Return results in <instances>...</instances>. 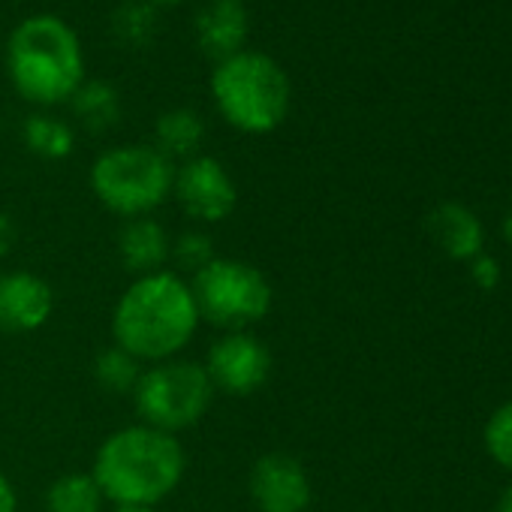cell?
Listing matches in <instances>:
<instances>
[{"mask_svg": "<svg viewBox=\"0 0 512 512\" xmlns=\"http://www.w3.org/2000/svg\"><path fill=\"white\" fill-rule=\"evenodd\" d=\"M88 184L97 202L121 220L154 217L172 196L175 163L145 142L112 145L94 157Z\"/></svg>", "mask_w": 512, "mask_h": 512, "instance_id": "5", "label": "cell"}, {"mask_svg": "<svg viewBox=\"0 0 512 512\" xmlns=\"http://www.w3.org/2000/svg\"><path fill=\"white\" fill-rule=\"evenodd\" d=\"M112 34L124 46H148L157 34V7L145 0H127L112 16Z\"/></svg>", "mask_w": 512, "mask_h": 512, "instance_id": "20", "label": "cell"}, {"mask_svg": "<svg viewBox=\"0 0 512 512\" xmlns=\"http://www.w3.org/2000/svg\"><path fill=\"white\" fill-rule=\"evenodd\" d=\"M202 142H205V121L193 109L184 106L166 109L154 124V148L163 157H169L175 166L202 154Z\"/></svg>", "mask_w": 512, "mask_h": 512, "instance_id": "15", "label": "cell"}, {"mask_svg": "<svg viewBox=\"0 0 512 512\" xmlns=\"http://www.w3.org/2000/svg\"><path fill=\"white\" fill-rule=\"evenodd\" d=\"M503 235H506V244L512 247V211L506 214V223H503Z\"/></svg>", "mask_w": 512, "mask_h": 512, "instance_id": "28", "label": "cell"}, {"mask_svg": "<svg viewBox=\"0 0 512 512\" xmlns=\"http://www.w3.org/2000/svg\"><path fill=\"white\" fill-rule=\"evenodd\" d=\"M46 512H106V497L97 485V479L82 470L58 476L43 500Z\"/></svg>", "mask_w": 512, "mask_h": 512, "instance_id": "18", "label": "cell"}, {"mask_svg": "<svg viewBox=\"0 0 512 512\" xmlns=\"http://www.w3.org/2000/svg\"><path fill=\"white\" fill-rule=\"evenodd\" d=\"M193 31H196L199 49L208 58H214V64H217V61L247 49L244 46L247 31H250L247 7L241 0H205L196 13Z\"/></svg>", "mask_w": 512, "mask_h": 512, "instance_id": "12", "label": "cell"}, {"mask_svg": "<svg viewBox=\"0 0 512 512\" xmlns=\"http://www.w3.org/2000/svg\"><path fill=\"white\" fill-rule=\"evenodd\" d=\"M169 256H172V235L166 226L154 217H133L124 220L118 229V260L124 272L133 278L154 275L169 269Z\"/></svg>", "mask_w": 512, "mask_h": 512, "instance_id": "13", "label": "cell"}, {"mask_svg": "<svg viewBox=\"0 0 512 512\" xmlns=\"http://www.w3.org/2000/svg\"><path fill=\"white\" fill-rule=\"evenodd\" d=\"M7 76L16 94L43 112L70 103L88 79L76 28L55 13L22 19L7 40Z\"/></svg>", "mask_w": 512, "mask_h": 512, "instance_id": "3", "label": "cell"}, {"mask_svg": "<svg viewBox=\"0 0 512 512\" xmlns=\"http://www.w3.org/2000/svg\"><path fill=\"white\" fill-rule=\"evenodd\" d=\"M13 244H16V220L0 211V256L10 253Z\"/></svg>", "mask_w": 512, "mask_h": 512, "instance_id": "25", "label": "cell"}, {"mask_svg": "<svg viewBox=\"0 0 512 512\" xmlns=\"http://www.w3.org/2000/svg\"><path fill=\"white\" fill-rule=\"evenodd\" d=\"M211 260H217V253H214V241L208 232L202 229H187L181 235L172 238V256H169V263L175 266V272L184 278V275H196L202 272Z\"/></svg>", "mask_w": 512, "mask_h": 512, "instance_id": "21", "label": "cell"}, {"mask_svg": "<svg viewBox=\"0 0 512 512\" xmlns=\"http://www.w3.org/2000/svg\"><path fill=\"white\" fill-rule=\"evenodd\" d=\"M151 7H175V4H184V0H145Z\"/></svg>", "mask_w": 512, "mask_h": 512, "instance_id": "29", "label": "cell"}, {"mask_svg": "<svg viewBox=\"0 0 512 512\" xmlns=\"http://www.w3.org/2000/svg\"><path fill=\"white\" fill-rule=\"evenodd\" d=\"M106 512H157V509H151V506H112Z\"/></svg>", "mask_w": 512, "mask_h": 512, "instance_id": "27", "label": "cell"}, {"mask_svg": "<svg viewBox=\"0 0 512 512\" xmlns=\"http://www.w3.org/2000/svg\"><path fill=\"white\" fill-rule=\"evenodd\" d=\"M214 395L217 392L202 362L175 356L166 362L145 365L130 398L139 422L169 434H181L205 419Z\"/></svg>", "mask_w": 512, "mask_h": 512, "instance_id": "7", "label": "cell"}, {"mask_svg": "<svg viewBox=\"0 0 512 512\" xmlns=\"http://www.w3.org/2000/svg\"><path fill=\"white\" fill-rule=\"evenodd\" d=\"M272 365V350L250 329L220 332L202 359L214 392L229 398H250L260 392L272 377Z\"/></svg>", "mask_w": 512, "mask_h": 512, "instance_id": "8", "label": "cell"}, {"mask_svg": "<svg viewBox=\"0 0 512 512\" xmlns=\"http://www.w3.org/2000/svg\"><path fill=\"white\" fill-rule=\"evenodd\" d=\"M208 91L220 118L244 136L275 133L293 109V82L287 70L272 55L256 49H241L217 61Z\"/></svg>", "mask_w": 512, "mask_h": 512, "instance_id": "4", "label": "cell"}, {"mask_svg": "<svg viewBox=\"0 0 512 512\" xmlns=\"http://www.w3.org/2000/svg\"><path fill=\"white\" fill-rule=\"evenodd\" d=\"M425 229L437 244V250L446 253L449 260H473V256L482 253L485 244L482 220L461 202H440L428 214Z\"/></svg>", "mask_w": 512, "mask_h": 512, "instance_id": "14", "label": "cell"}, {"mask_svg": "<svg viewBox=\"0 0 512 512\" xmlns=\"http://www.w3.org/2000/svg\"><path fill=\"white\" fill-rule=\"evenodd\" d=\"M91 371H94V380H97V386L103 392H109V395H133L145 365L136 356H130L127 350H121L118 344H112L103 353H97Z\"/></svg>", "mask_w": 512, "mask_h": 512, "instance_id": "19", "label": "cell"}, {"mask_svg": "<svg viewBox=\"0 0 512 512\" xmlns=\"http://www.w3.org/2000/svg\"><path fill=\"white\" fill-rule=\"evenodd\" d=\"M199 320L220 332H244L263 323L275 305L269 278L253 263L235 256H217L190 281Z\"/></svg>", "mask_w": 512, "mask_h": 512, "instance_id": "6", "label": "cell"}, {"mask_svg": "<svg viewBox=\"0 0 512 512\" xmlns=\"http://www.w3.org/2000/svg\"><path fill=\"white\" fill-rule=\"evenodd\" d=\"M0 512H19V491L7 473H0Z\"/></svg>", "mask_w": 512, "mask_h": 512, "instance_id": "24", "label": "cell"}, {"mask_svg": "<svg viewBox=\"0 0 512 512\" xmlns=\"http://www.w3.org/2000/svg\"><path fill=\"white\" fill-rule=\"evenodd\" d=\"M247 491L256 512H308L314 497L305 464L290 452H266L256 458Z\"/></svg>", "mask_w": 512, "mask_h": 512, "instance_id": "10", "label": "cell"}, {"mask_svg": "<svg viewBox=\"0 0 512 512\" xmlns=\"http://www.w3.org/2000/svg\"><path fill=\"white\" fill-rule=\"evenodd\" d=\"M172 196L178 208L199 226L223 223L238 205V187L229 169L211 154H196L175 166Z\"/></svg>", "mask_w": 512, "mask_h": 512, "instance_id": "9", "label": "cell"}, {"mask_svg": "<svg viewBox=\"0 0 512 512\" xmlns=\"http://www.w3.org/2000/svg\"><path fill=\"white\" fill-rule=\"evenodd\" d=\"M79 127L91 133H106L121 121V94L106 79H85L67 103Z\"/></svg>", "mask_w": 512, "mask_h": 512, "instance_id": "16", "label": "cell"}, {"mask_svg": "<svg viewBox=\"0 0 512 512\" xmlns=\"http://www.w3.org/2000/svg\"><path fill=\"white\" fill-rule=\"evenodd\" d=\"M497 512H512V485L500 494V503H497Z\"/></svg>", "mask_w": 512, "mask_h": 512, "instance_id": "26", "label": "cell"}, {"mask_svg": "<svg viewBox=\"0 0 512 512\" xmlns=\"http://www.w3.org/2000/svg\"><path fill=\"white\" fill-rule=\"evenodd\" d=\"M199 326L190 284L172 269L133 278L112 308V341L142 365L181 356Z\"/></svg>", "mask_w": 512, "mask_h": 512, "instance_id": "1", "label": "cell"}, {"mask_svg": "<svg viewBox=\"0 0 512 512\" xmlns=\"http://www.w3.org/2000/svg\"><path fill=\"white\" fill-rule=\"evenodd\" d=\"M187 473V452L178 434L145 422L112 431L94 452L91 476L112 506L157 509L172 497Z\"/></svg>", "mask_w": 512, "mask_h": 512, "instance_id": "2", "label": "cell"}, {"mask_svg": "<svg viewBox=\"0 0 512 512\" xmlns=\"http://www.w3.org/2000/svg\"><path fill=\"white\" fill-rule=\"evenodd\" d=\"M55 314V290L46 278L13 269L0 272V332L31 335Z\"/></svg>", "mask_w": 512, "mask_h": 512, "instance_id": "11", "label": "cell"}, {"mask_svg": "<svg viewBox=\"0 0 512 512\" xmlns=\"http://www.w3.org/2000/svg\"><path fill=\"white\" fill-rule=\"evenodd\" d=\"M482 440H485L488 455H491L500 467L512 470V401H506L503 407H497V410L491 413V419L485 422Z\"/></svg>", "mask_w": 512, "mask_h": 512, "instance_id": "22", "label": "cell"}, {"mask_svg": "<svg viewBox=\"0 0 512 512\" xmlns=\"http://www.w3.org/2000/svg\"><path fill=\"white\" fill-rule=\"evenodd\" d=\"M22 142L43 160H67L76 151V127L55 112H34L22 121Z\"/></svg>", "mask_w": 512, "mask_h": 512, "instance_id": "17", "label": "cell"}, {"mask_svg": "<svg viewBox=\"0 0 512 512\" xmlns=\"http://www.w3.org/2000/svg\"><path fill=\"white\" fill-rule=\"evenodd\" d=\"M470 263H473V266H470V275H473V281H476L482 290L497 287V281H500V269H497V263L491 260V256L479 253V256H473Z\"/></svg>", "mask_w": 512, "mask_h": 512, "instance_id": "23", "label": "cell"}]
</instances>
